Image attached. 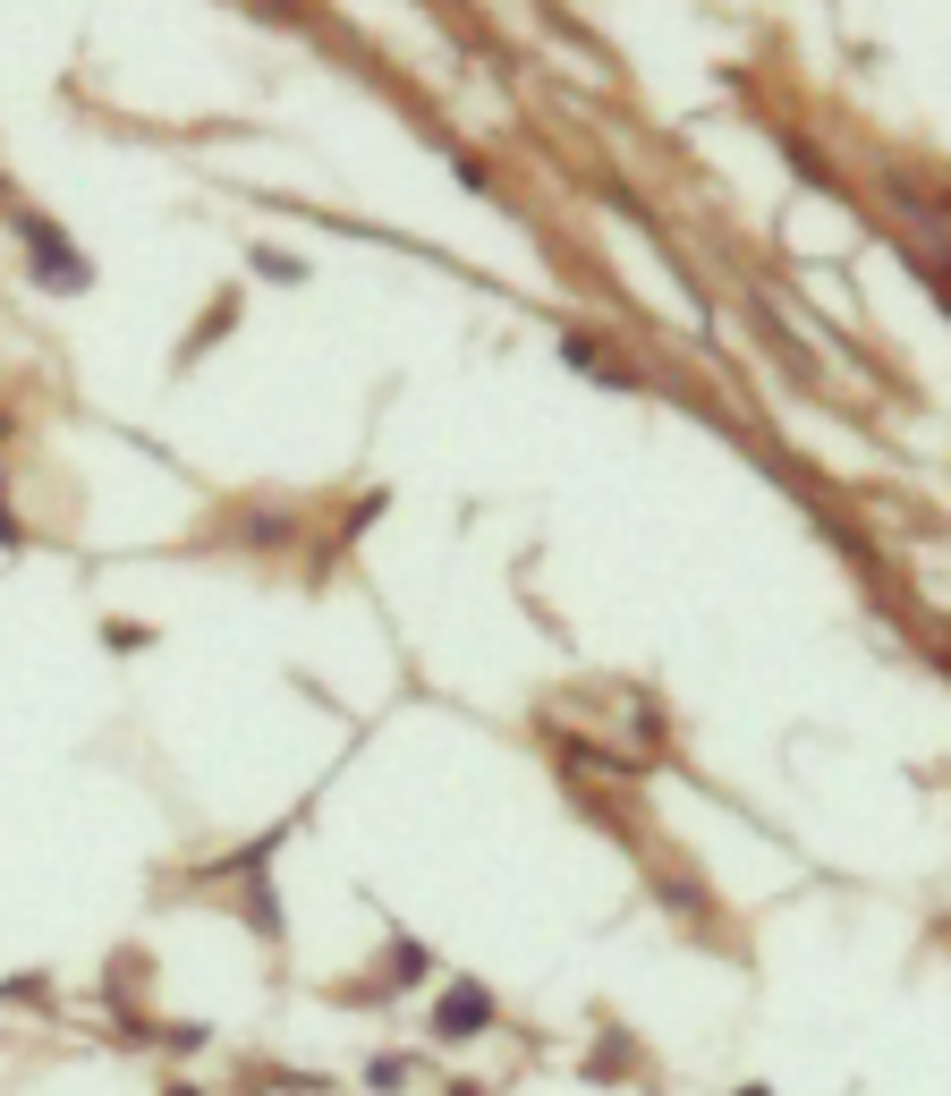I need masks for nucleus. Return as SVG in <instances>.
Returning <instances> with one entry per match:
<instances>
[{
    "label": "nucleus",
    "mask_w": 951,
    "mask_h": 1096,
    "mask_svg": "<svg viewBox=\"0 0 951 1096\" xmlns=\"http://www.w3.org/2000/svg\"><path fill=\"white\" fill-rule=\"evenodd\" d=\"M443 1029H484V995H450L443 1003Z\"/></svg>",
    "instance_id": "f257e3e1"
}]
</instances>
